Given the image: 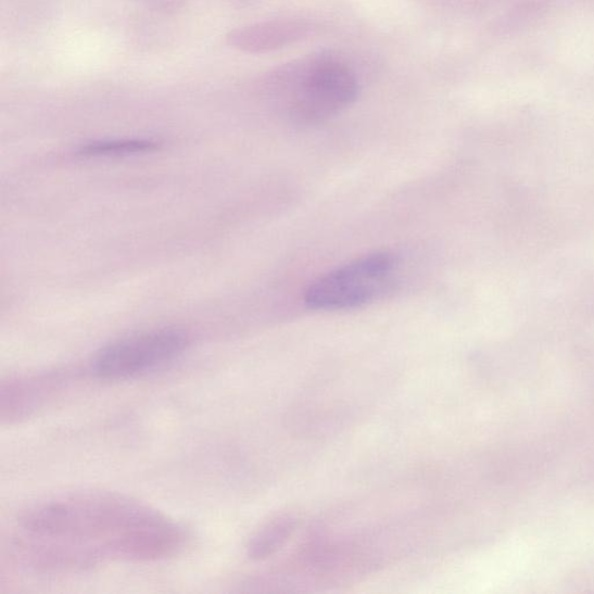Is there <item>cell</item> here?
<instances>
[{"label": "cell", "mask_w": 594, "mask_h": 594, "mask_svg": "<svg viewBox=\"0 0 594 594\" xmlns=\"http://www.w3.org/2000/svg\"><path fill=\"white\" fill-rule=\"evenodd\" d=\"M18 521L23 533L59 541L93 567L110 558H165L185 542L184 531L173 520L141 502L104 491L75 492L34 503Z\"/></svg>", "instance_id": "6da1fadb"}, {"label": "cell", "mask_w": 594, "mask_h": 594, "mask_svg": "<svg viewBox=\"0 0 594 594\" xmlns=\"http://www.w3.org/2000/svg\"><path fill=\"white\" fill-rule=\"evenodd\" d=\"M396 268L393 253L366 254L314 281L304 294V303L312 311L326 312L362 307L387 292Z\"/></svg>", "instance_id": "7a4b0ae2"}, {"label": "cell", "mask_w": 594, "mask_h": 594, "mask_svg": "<svg viewBox=\"0 0 594 594\" xmlns=\"http://www.w3.org/2000/svg\"><path fill=\"white\" fill-rule=\"evenodd\" d=\"M288 109L298 122L316 124L347 108L358 88L346 66L316 60L288 73Z\"/></svg>", "instance_id": "3957f363"}, {"label": "cell", "mask_w": 594, "mask_h": 594, "mask_svg": "<svg viewBox=\"0 0 594 594\" xmlns=\"http://www.w3.org/2000/svg\"><path fill=\"white\" fill-rule=\"evenodd\" d=\"M189 345V336L179 330L135 334L101 350L93 369L100 379L127 380L176 359Z\"/></svg>", "instance_id": "277c9868"}, {"label": "cell", "mask_w": 594, "mask_h": 594, "mask_svg": "<svg viewBox=\"0 0 594 594\" xmlns=\"http://www.w3.org/2000/svg\"><path fill=\"white\" fill-rule=\"evenodd\" d=\"M294 530V519L280 517L271 520L250 541L249 555L252 558H264L278 549Z\"/></svg>", "instance_id": "5b68a950"}, {"label": "cell", "mask_w": 594, "mask_h": 594, "mask_svg": "<svg viewBox=\"0 0 594 594\" xmlns=\"http://www.w3.org/2000/svg\"><path fill=\"white\" fill-rule=\"evenodd\" d=\"M156 143L150 141H113L92 143L80 150L84 156H118L138 154V152L151 151L156 148Z\"/></svg>", "instance_id": "8992f818"}]
</instances>
